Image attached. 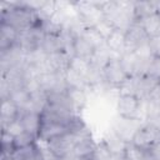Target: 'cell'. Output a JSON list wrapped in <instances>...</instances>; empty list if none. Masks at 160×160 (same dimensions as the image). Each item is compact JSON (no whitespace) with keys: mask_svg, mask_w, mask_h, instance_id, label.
<instances>
[{"mask_svg":"<svg viewBox=\"0 0 160 160\" xmlns=\"http://www.w3.org/2000/svg\"><path fill=\"white\" fill-rule=\"evenodd\" d=\"M149 158L151 160H160V140H158L149 150H148Z\"/></svg>","mask_w":160,"mask_h":160,"instance_id":"obj_19","label":"cell"},{"mask_svg":"<svg viewBox=\"0 0 160 160\" xmlns=\"http://www.w3.org/2000/svg\"><path fill=\"white\" fill-rule=\"evenodd\" d=\"M55 160H76V158L71 152V154H66V155H62V156H58V158H55Z\"/></svg>","mask_w":160,"mask_h":160,"instance_id":"obj_20","label":"cell"},{"mask_svg":"<svg viewBox=\"0 0 160 160\" xmlns=\"http://www.w3.org/2000/svg\"><path fill=\"white\" fill-rule=\"evenodd\" d=\"M108 50L118 56L122 55L126 51V31L121 29H115L105 40Z\"/></svg>","mask_w":160,"mask_h":160,"instance_id":"obj_9","label":"cell"},{"mask_svg":"<svg viewBox=\"0 0 160 160\" xmlns=\"http://www.w3.org/2000/svg\"><path fill=\"white\" fill-rule=\"evenodd\" d=\"M122 159L124 160H148L149 154L148 151L132 145L131 142H128L122 152Z\"/></svg>","mask_w":160,"mask_h":160,"instance_id":"obj_14","label":"cell"},{"mask_svg":"<svg viewBox=\"0 0 160 160\" xmlns=\"http://www.w3.org/2000/svg\"><path fill=\"white\" fill-rule=\"evenodd\" d=\"M66 94H68V98H69V100H70L75 111H79L80 109L84 108V105L86 102V94H85L84 89L68 86L66 88Z\"/></svg>","mask_w":160,"mask_h":160,"instance_id":"obj_13","label":"cell"},{"mask_svg":"<svg viewBox=\"0 0 160 160\" xmlns=\"http://www.w3.org/2000/svg\"><path fill=\"white\" fill-rule=\"evenodd\" d=\"M156 82L160 85V74H159V75H158V78H156Z\"/></svg>","mask_w":160,"mask_h":160,"instance_id":"obj_22","label":"cell"},{"mask_svg":"<svg viewBox=\"0 0 160 160\" xmlns=\"http://www.w3.org/2000/svg\"><path fill=\"white\" fill-rule=\"evenodd\" d=\"M70 132V126L61 121L41 116V126L38 135V140L49 142L50 140Z\"/></svg>","mask_w":160,"mask_h":160,"instance_id":"obj_4","label":"cell"},{"mask_svg":"<svg viewBox=\"0 0 160 160\" xmlns=\"http://www.w3.org/2000/svg\"><path fill=\"white\" fill-rule=\"evenodd\" d=\"M158 10L160 11V2H158Z\"/></svg>","mask_w":160,"mask_h":160,"instance_id":"obj_23","label":"cell"},{"mask_svg":"<svg viewBox=\"0 0 160 160\" xmlns=\"http://www.w3.org/2000/svg\"><path fill=\"white\" fill-rule=\"evenodd\" d=\"M96 149H98V144H95L91 139V135H89V136L79 138L76 140L72 154L75 156H86V155L95 154Z\"/></svg>","mask_w":160,"mask_h":160,"instance_id":"obj_12","label":"cell"},{"mask_svg":"<svg viewBox=\"0 0 160 160\" xmlns=\"http://www.w3.org/2000/svg\"><path fill=\"white\" fill-rule=\"evenodd\" d=\"M148 39L160 35V11H152L138 20Z\"/></svg>","mask_w":160,"mask_h":160,"instance_id":"obj_11","label":"cell"},{"mask_svg":"<svg viewBox=\"0 0 160 160\" xmlns=\"http://www.w3.org/2000/svg\"><path fill=\"white\" fill-rule=\"evenodd\" d=\"M148 160H151V159H150V158H149V159H148Z\"/></svg>","mask_w":160,"mask_h":160,"instance_id":"obj_24","label":"cell"},{"mask_svg":"<svg viewBox=\"0 0 160 160\" xmlns=\"http://www.w3.org/2000/svg\"><path fill=\"white\" fill-rule=\"evenodd\" d=\"M79 138L75 136L72 132H68L65 135H61L59 138H55L46 142V149L55 156H62L66 154H71L75 146V142Z\"/></svg>","mask_w":160,"mask_h":160,"instance_id":"obj_6","label":"cell"},{"mask_svg":"<svg viewBox=\"0 0 160 160\" xmlns=\"http://www.w3.org/2000/svg\"><path fill=\"white\" fill-rule=\"evenodd\" d=\"M149 46H150L152 58L160 60V35L149 39Z\"/></svg>","mask_w":160,"mask_h":160,"instance_id":"obj_18","label":"cell"},{"mask_svg":"<svg viewBox=\"0 0 160 160\" xmlns=\"http://www.w3.org/2000/svg\"><path fill=\"white\" fill-rule=\"evenodd\" d=\"M20 121L26 132L38 138L41 126V112L36 110H24L20 116Z\"/></svg>","mask_w":160,"mask_h":160,"instance_id":"obj_10","label":"cell"},{"mask_svg":"<svg viewBox=\"0 0 160 160\" xmlns=\"http://www.w3.org/2000/svg\"><path fill=\"white\" fill-rule=\"evenodd\" d=\"M158 140H160V130L151 124L139 126L131 136L130 142L145 151H148Z\"/></svg>","mask_w":160,"mask_h":160,"instance_id":"obj_3","label":"cell"},{"mask_svg":"<svg viewBox=\"0 0 160 160\" xmlns=\"http://www.w3.org/2000/svg\"><path fill=\"white\" fill-rule=\"evenodd\" d=\"M19 36H20V32L15 28L1 21V25H0V51L1 54L12 49L18 44Z\"/></svg>","mask_w":160,"mask_h":160,"instance_id":"obj_8","label":"cell"},{"mask_svg":"<svg viewBox=\"0 0 160 160\" xmlns=\"http://www.w3.org/2000/svg\"><path fill=\"white\" fill-rule=\"evenodd\" d=\"M21 112H22V110L10 98H1V106H0L1 128L20 119Z\"/></svg>","mask_w":160,"mask_h":160,"instance_id":"obj_7","label":"cell"},{"mask_svg":"<svg viewBox=\"0 0 160 160\" xmlns=\"http://www.w3.org/2000/svg\"><path fill=\"white\" fill-rule=\"evenodd\" d=\"M141 109V99L134 92H122L116 104L118 115L125 120H136Z\"/></svg>","mask_w":160,"mask_h":160,"instance_id":"obj_2","label":"cell"},{"mask_svg":"<svg viewBox=\"0 0 160 160\" xmlns=\"http://www.w3.org/2000/svg\"><path fill=\"white\" fill-rule=\"evenodd\" d=\"M146 99H148L150 106L160 108V85L158 82L151 88V90L149 91Z\"/></svg>","mask_w":160,"mask_h":160,"instance_id":"obj_16","label":"cell"},{"mask_svg":"<svg viewBox=\"0 0 160 160\" xmlns=\"http://www.w3.org/2000/svg\"><path fill=\"white\" fill-rule=\"evenodd\" d=\"M148 122L154 125L156 129L160 130V108H154L149 105L148 110Z\"/></svg>","mask_w":160,"mask_h":160,"instance_id":"obj_17","label":"cell"},{"mask_svg":"<svg viewBox=\"0 0 160 160\" xmlns=\"http://www.w3.org/2000/svg\"><path fill=\"white\" fill-rule=\"evenodd\" d=\"M101 74H102V79L109 85L115 86V88L125 86L131 79L128 75V72L124 70L121 61H120V56H111L108 60V62L104 65Z\"/></svg>","mask_w":160,"mask_h":160,"instance_id":"obj_1","label":"cell"},{"mask_svg":"<svg viewBox=\"0 0 160 160\" xmlns=\"http://www.w3.org/2000/svg\"><path fill=\"white\" fill-rule=\"evenodd\" d=\"M36 140H38L36 136H34V135L30 134V132L24 131V132L19 134V135H16V136L14 138V148H15V150H18V149H24V148H28V146H30V145L36 144Z\"/></svg>","mask_w":160,"mask_h":160,"instance_id":"obj_15","label":"cell"},{"mask_svg":"<svg viewBox=\"0 0 160 160\" xmlns=\"http://www.w3.org/2000/svg\"><path fill=\"white\" fill-rule=\"evenodd\" d=\"M71 51H72V56H78L85 60L91 61V59L94 58L98 48L94 45V42L86 38L81 31L80 34H75L72 36L71 40Z\"/></svg>","mask_w":160,"mask_h":160,"instance_id":"obj_5","label":"cell"},{"mask_svg":"<svg viewBox=\"0 0 160 160\" xmlns=\"http://www.w3.org/2000/svg\"><path fill=\"white\" fill-rule=\"evenodd\" d=\"M75 158H76V160H98L96 152L91 154V155H86V156H75Z\"/></svg>","mask_w":160,"mask_h":160,"instance_id":"obj_21","label":"cell"}]
</instances>
